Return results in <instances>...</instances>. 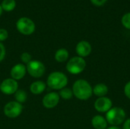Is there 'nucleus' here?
<instances>
[{
    "label": "nucleus",
    "instance_id": "f257e3e1",
    "mask_svg": "<svg viewBox=\"0 0 130 129\" xmlns=\"http://www.w3.org/2000/svg\"><path fill=\"white\" fill-rule=\"evenodd\" d=\"M72 90L73 95L80 100H87L93 94V87L85 79H78L75 81Z\"/></svg>",
    "mask_w": 130,
    "mask_h": 129
},
{
    "label": "nucleus",
    "instance_id": "f03ea898",
    "mask_svg": "<svg viewBox=\"0 0 130 129\" xmlns=\"http://www.w3.org/2000/svg\"><path fill=\"white\" fill-rule=\"evenodd\" d=\"M106 119L107 123L112 126H118L123 124L126 118L125 110L121 107H112L107 113H106Z\"/></svg>",
    "mask_w": 130,
    "mask_h": 129
},
{
    "label": "nucleus",
    "instance_id": "7ed1b4c3",
    "mask_svg": "<svg viewBox=\"0 0 130 129\" xmlns=\"http://www.w3.org/2000/svg\"><path fill=\"white\" fill-rule=\"evenodd\" d=\"M47 85L53 90H62L68 84L67 76L60 71H53L47 78Z\"/></svg>",
    "mask_w": 130,
    "mask_h": 129
},
{
    "label": "nucleus",
    "instance_id": "20e7f679",
    "mask_svg": "<svg viewBox=\"0 0 130 129\" xmlns=\"http://www.w3.org/2000/svg\"><path fill=\"white\" fill-rule=\"evenodd\" d=\"M86 68V62L84 58L75 56L70 59L66 64V70L72 75L82 73Z\"/></svg>",
    "mask_w": 130,
    "mask_h": 129
},
{
    "label": "nucleus",
    "instance_id": "39448f33",
    "mask_svg": "<svg viewBox=\"0 0 130 129\" xmlns=\"http://www.w3.org/2000/svg\"><path fill=\"white\" fill-rule=\"evenodd\" d=\"M17 30L24 35H30L35 30V24L28 17H21L16 22Z\"/></svg>",
    "mask_w": 130,
    "mask_h": 129
},
{
    "label": "nucleus",
    "instance_id": "423d86ee",
    "mask_svg": "<svg viewBox=\"0 0 130 129\" xmlns=\"http://www.w3.org/2000/svg\"><path fill=\"white\" fill-rule=\"evenodd\" d=\"M23 110V106L21 103L17 101H11L6 103L4 106L3 112L5 116L10 119H14L18 117Z\"/></svg>",
    "mask_w": 130,
    "mask_h": 129
},
{
    "label": "nucleus",
    "instance_id": "0eeeda50",
    "mask_svg": "<svg viewBox=\"0 0 130 129\" xmlns=\"http://www.w3.org/2000/svg\"><path fill=\"white\" fill-rule=\"evenodd\" d=\"M26 68L29 75L36 78L42 77L46 71L45 65L43 64V62L38 60H31L27 64Z\"/></svg>",
    "mask_w": 130,
    "mask_h": 129
},
{
    "label": "nucleus",
    "instance_id": "6e6552de",
    "mask_svg": "<svg viewBox=\"0 0 130 129\" xmlns=\"http://www.w3.org/2000/svg\"><path fill=\"white\" fill-rule=\"evenodd\" d=\"M94 106L98 113H107L113 107V102L107 97H98L95 100Z\"/></svg>",
    "mask_w": 130,
    "mask_h": 129
},
{
    "label": "nucleus",
    "instance_id": "1a4fd4ad",
    "mask_svg": "<svg viewBox=\"0 0 130 129\" xmlns=\"http://www.w3.org/2000/svg\"><path fill=\"white\" fill-rule=\"evenodd\" d=\"M18 90V84L17 81L13 78L5 79L1 84V91L6 95H11L15 94Z\"/></svg>",
    "mask_w": 130,
    "mask_h": 129
},
{
    "label": "nucleus",
    "instance_id": "9d476101",
    "mask_svg": "<svg viewBox=\"0 0 130 129\" xmlns=\"http://www.w3.org/2000/svg\"><path fill=\"white\" fill-rule=\"evenodd\" d=\"M60 97L56 92H50L46 94L43 98L42 103L44 107L47 109H53L56 107L59 102Z\"/></svg>",
    "mask_w": 130,
    "mask_h": 129
},
{
    "label": "nucleus",
    "instance_id": "9b49d317",
    "mask_svg": "<svg viewBox=\"0 0 130 129\" xmlns=\"http://www.w3.org/2000/svg\"><path fill=\"white\" fill-rule=\"evenodd\" d=\"M92 50L91 45L90 43L85 40H82L78 43L75 47L76 53L78 54V56H80L82 58H85L88 56Z\"/></svg>",
    "mask_w": 130,
    "mask_h": 129
},
{
    "label": "nucleus",
    "instance_id": "f8f14e48",
    "mask_svg": "<svg viewBox=\"0 0 130 129\" xmlns=\"http://www.w3.org/2000/svg\"><path fill=\"white\" fill-rule=\"evenodd\" d=\"M26 71H27L26 66L24 64L19 63V64L14 65L11 68L10 75H11V78H13L15 81H18V80L22 79L25 76Z\"/></svg>",
    "mask_w": 130,
    "mask_h": 129
},
{
    "label": "nucleus",
    "instance_id": "ddd939ff",
    "mask_svg": "<svg viewBox=\"0 0 130 129\" xmlns=\"http://www.w3.org/2000/svg\"><path fill=\"white\" fill-rule=\"evenodd\" d=\"M91 125L95 129H106L108 123L105 117L101 115H97L92 118Z\"/></svg>",
    "mask_w": 130,
    "mask_h": 129
},
{
    "label": "nucleus",
    "instance_id": "4468645a",
    "mask_svg": "<svg viewBox=\"0 0 130 129\" xmlns=\"http://www.w3.org/2000/svg\"><path fill=\"white\" fill-rule=\"evenodd\" d=\"M46 87V85L44 82H43L41 81H37L31 84V85L30 87V90L33 94L38 95V94H42L45 90Z\"/></svg>",
    "mask_w": 130,
    "mask_h": 129
},
{
    "label": "nucleus",
    "instance_id": "2eb2a0df",
    "mask_svg": "<svg viewBox=\"0 0 130 129\" xmlns=\"http://www.w3.org/2000/svg\"><path fill=\"white\" fill-rule=\"evenodd\" d=\"M108 93V87L103 83H99L93 87V94L98 97H106Z\"/></svg>",
    "mask_w": 130,
    "mask_h": 129
},
{
    "label": "nucleus",
    "instance_id": "dca6fc26",
    "mask_svg": "<svg viewBox=\"0 0 130 129\" xmlns=\"http://www.w3.org/2000/svg\"><path fill=\"white\" fill-rule=\"evenodd\" d=\"M69 53L67 49L64 48L59 49L55 53V59L58 62H64L69 59Z\"/></svg>",
    "mask_w": 130,
    "mask_h": 129
},
{
    "label": "nucleus",
    "instance_id": "f3484780",
    "mask_svg": "<svg viewBox=\"0 0 130 129\" xmlns=\"http://www.w3.org/2000/svg\"><path fill=\"white\" fill-rule=\"evenodd\" d=\"M2 10L5 11H11L14 9L16 6V2L14 0H3L1 4Z\"/></svg>",
    "mask_w": 130,
    "mask_h": 129
},
{
    "label": "nucleus",
    "instance_id": "a211bd4d",
    "mask_svg": "<svg viewBox=\"0 0 130 129\" xmlns=\"http://www.w3.org/2000/svg\"><path fill=\"white\" fill-rule=\"evenodd\" d=\"M59 95V97L62 99L66 100H70V99L72 98V97H73V92H72V89L68 88V87H64L62 90H60Z\"/></svg>",
    "mask_w": 130,
    "mask_h": 129
},
{
    "label": "nucleus",
    "instance_id": "6ab92c4d",
    "mask_svg": "<svg viewBox=\"0 0 130 129\" xmlns=\"http://www.w3.org/2000/svg\"><path fill=\"white\" fill-rule=\"evenodd\" d=\"M14 97H15V100H16L17 102H18L20 103H24L27 100V94L23 90H18L14 94Z\"/></svg>",
    "mask_w": 130,
    "mask_h": 129
},
{
    "label": "nucleus",
    "instance_id": "aec40b11",
    "mask_svg": "<svg viewBox=\"0 0 130 129\" xmlns=\"http://www.w3.org/2000/svg\"><path fill=\"white\" fill-rule=\"evenodd\" d=\"M121 22H122L123 26L125 28H126L128 30H130V12H128V13L125 14L122 17Z\"/></svg>",
    "mask_w": 130,
    "mask_h": 129
},
{
    "label": "nucleus",
    "instance_id": "412c9836",
    "mask_svg": "<svg viewBox=\"0 0 130 129\" xmlns=\"http://www.w3.org/2000/svg\"><path fill=\"white\" fill-rule=\"evenodd\" d=\"M21 60L22 61L23 63L27 64L32 60L31 59V55L28 52H23L21 55Z\"/></svg>",
    "mask_w": 130,
    "mask_h": 129
},
{
    "label": "nucleus",
    "instance_id": "4be33fe9",
    "mask_svg": "<svg viewBox=\"0 0 130 129\" xmlns=\"http://www.w3.org/2000/svg\"><path fill=\"white\" fill-rule=\"evenodd\" d=\"M8 36V33L5 29L0 28V42L5 41Z\"/></svg>",
    "mask_w": 130,
    "mask_h": 129
},
{
    "label": "nucleus",
    "instance_id": "5701e85b",
    "mask_svg": "<svg viewBox=\"0 0 130 129\" xmlns=\"http://www.w3.org/2000/svg\"><path fill=\"white\" fill-rule=\"evenodd\" d=\"M5 48L4 45L0 42V62L5 59Z\"/></svg>",
    "mask_w": 130,
    "mask_h": 129
},
{
    "label": "nucleus",
    "instance_id": "b1692460",
    "mask_svg": "<svg viewBox=\"0 0 130 129\" xmlns=\"http://www.w3.org/2000/svg\"><path fill=\"white\" fill-rule=\"evenodd\" d=\"M124 94L126 96V97L130 100V81L127 82L124 87Z\"/></svg>",
    "mask_w": 130,
    "mask_h": 129
},
{
    "label": "nucleus",
    "instance_id": "393cba45",
    "mask_svg": "<svg viewBox=\"0 0 130 129\" xmlns=\"http://www.w3.org/2000/svg\"><path fill=\"white\" fill-rule=\"evenodd\" d=\"M91 2L96 6H102L107 2V0H91Z\"/></svg>",
    "mask_w": 130,
    "mask_h": 129
},
{
    "label": "nucleus",
    "instance_id": "a878e982",
    "mask_svg": "<svg viewBox=\"0 0 130 129\" xmlns=\"http://www.w3.org/2000/svg\"><path fill=\"white\" fill-rule=\"evenodd\" d=\"M123 129H130V118L125 120L123 122Z\"/></svg>",
    "mask_w": 130,
    "mask_h": 129
},
{
    "label": "nucleus",
    "instance_id": "bb28decb",
    "mask_svg": "<svg viewBox=\"0 0 130 129\" xmlns=\"http://www.w3.org/2000/svg\"><path fill=\"white\" fill-rule=\"evenodd\" d=\"M107 129H122V128H120L119 126H110V127H109Z\"/></svg>",
    "mask_w": 130,
    "mask_h": 129
},
{
    "label": "nucleus",
    "instance_id": "cd10ccee",
    "mask_svg": "<svg viewBox=\"0 0 130 129\" xmlns=\"http://www.w3.org/2000/svg\"><path fill=\"white\" fill-rule=\"evenodd\" d=\"M2 6H1V5H0V16H1V14H2Z\"/></svg>",
    "mask_w": 130,
    "mask_h": 129
},
{
    "label": "nucleus",
    "instance_id": "c85d7f7f",
    "mask_svg": "<svg viewBox=\"0 0 130 129\" xmlns=\"http://www.w3.org/2000/svg\"><path fill=\"white\" fill-rule=\"evenodd\" d=\"M0 90H1V84H0Z\"/></svg>",
    "mask_w": 130,
    "mask_h": 129
}]
</instances>
